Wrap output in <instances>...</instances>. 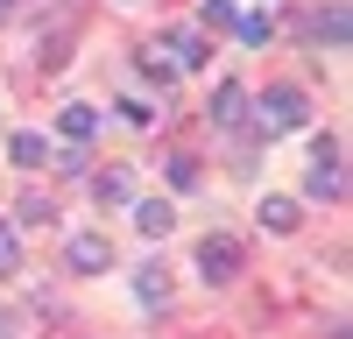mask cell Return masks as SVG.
<instances>
[{
    "label": "cell",
    "instance_id": "obj_1",
    "mask_svg": "<svg viewBox=\"0 0 353 339\" xmlns=\"http://www.w3.org/2000/svg\"><path fill=\"white\" fill-rule=\"evenodd\" d=\"M304 121H311V99L297 85H269V92H261V127L269 134H297Z\"/></svg>",
    "mask_w": 353,
    "mask_h": 339
},
{
    "label": "cell",
    "instance_id": "obj_2",
    "mask_svg": "<svg viewBox=\"0 0 353 339\" xmlns=\"http://www.w3.org/2000/svg\"><path fill=\"white\" fill-rule=\"evenodd\" d=\"M241 262H248V254H241V240H233V234H212V240L198 247V276H205V282H233V276H241Z\"/></svg>",
    "mask_w": 353,
    "mask_h": 339
},
{
    "label": "cell",
    "instance_id": "obj_3",
    "mask_svg": "<svg viewBox=\"0 0 353 339\" xmlns=\"http://www.w3.org/2000/svg\"><path fill=\"white\" fill-rule=\"evenodd\" d=\"M170 56H176V64H184V71H205V64H212V43H205L198 36V28H176V36L163 43Z\"/></svg>",
    "mask_w": 353,
    "mask_h": 339
},
{
    "label": "cell",
    "instance_id": "obj_4",
    "mask_svg": "<svg viewBox=\"0 0 353 339\" xmlns=\"http://www.w3.org/2000/svg\"><path fill=\"white\" fill-rule=\"evenodd\" d=\"M241 106H248V92H241V78H219V85H212V106H205V113H212L219 127H241Z\"/></svg>",
    "mask_w": 353,
    "mask_h": 339
},
{
    "label": "cell",
    "instance_id": "obj_5",
    "mask_svg": "<svg viewBox=\"0 0 353 339\" xmlns=\"http://www.w3.org/2000/svg\"><path fill=\"white\" fill-rule=\"evenodd\" d=\"M106 262H113V247H106L99 234H71V269H78V276H99Z\"/></svg>",
    "mask_w": 353,
    "mask_h": 339
},
{
    "label": "cell",
    "instance_id": "obj_6",
    "mask_svg": "<svg viewBox=\"0 0 353 339\" xmlns=\"http://www.w3.org/2000/svg\"><path fill=\"white\" fill-rule=\"evenodd\" d=\"M134 226H141L149 240H163L170 226H176V205H170V198H141V205H134Z\"/></svg>",
    "mask_w": 353,
    "mask_h": 339
},
{
    "label": "cell",
    "instance_id": "obj_7",
    "mask_svg": "<svg viewBox=\"0 0 353 339\" xmlns=\"http://www.w3.org/2000/svg\"><path fill=\"white\" fill-rule=\"evenodd\" d=\"M261 226L269 234H297V198H261Z\"/></svg>",
    "mask_w": 353,
    "mask_h": 339
},
{
    "label": "cell",
    "instance_id": "obj_8",
    "mask_svg": "<svg viewBox=\"0 0 353 339\" xmlns=\"http://www.w3.org/2000/svg\"><path fill=\"white\" fill-rule=\"evenodd\" d=\"M92 198H99V205H134V184H128V170H106V177L92 184Z\"/></svg>",
    "mask_w": 353,
    "mask_h": 339
},
{
    "label": "cell",
    "instance_id": "obj_9",
    "mask_svg": "<svg viewBox=\"0 0 353 339\" xmlns=\"http://www.w3.org/2000/svg\"><path fill=\"white\" fill-rule=\"evenodd\" d=\"M57 127H64V141H92V134H99V113H92V106H64V121H57Z\"/></svg>",
    "mask_w": 353,
    "mask_h": 339
},
{
    "label": "cell",
    "instance_id": "obj_10",
    "mask_svg": "<svg viewBox=\"0 0 353 339\" xmlns=\"http://www.w3.org/2000/svg\"><path fill=\"white\" fill-rule=\"evenodd\" d=\"M8 156H14L21 170H43V163H50V141H43V134H14V141H8Z\"/></svg>",
    "mask_w": 353,
    "mask_h": 339
},
{
    "label": "cell",
    "instance_id": "obj_11",
    "mask_svg": "<svg viewBox=\"0 0 353 339\" xmlns=\"http://www.w3.org/2000/svg\"><path fill=\"white\" fill-rule=\"evenodd\" d=\"M134 297H141V304H163V297H170V269H156V262L134 269Z\"/></svg>",
    "mask_w": 353,
    "mask_h": 339
},
{
    "label": "cell",
    "instance_id": "obj_12",
    "mask_svg": "<svg viewBox=\"0 0 353 339\" xmlns=\"http://www.w3.org/2000/svg\"><path fill=\"white\" fill-rule=\"evenodd\" d=\"M346 28H353V21H346V8L332 0V8L318 14V43H325V50H346Z\"/></svg>",
    "mask_w": 353,
    "mask_h": 339
},
{
    "label": "cell",
    "instance_id": "obj_13",
    "mask_svg": "<svg viewBox=\"0 0 353 339\" xmlns=\"http://www.w3.org/2000/svg\"><path fill=\"white\" fill-rule=\"evenodd\" d=\"M163 177H170V191H198V156H170Z\"/></svg>",
    "mask_w": 353,
    "mask_h": 339
},
{
    "label": "cell",
    "instance_id": "obj_14",
    "mask_svg": "<svg viewBox=\"0 0 353 339\" xmlns=\"http://www.w3.org/2000/svg\"><path fill=\"white\" fill-rule=\"evenodd\" d=\"M233 36H241L248 50H261L269 43V14H233Z\"/></svg>",
    "mask_w": 353,
    "mask_h": 339
},
{
    "label": "cell",
    "instance_id": "obj_15",
    "mask_svg": "<svg viewBox=\"0 0 353 339\" xmlns=\"http://www.w3.org/2000/svg\"><path fill=\"white\" fill-rule=\"evenodd\" d=\"M339 191H346V177H339V170H325V163H318L311 184H304V198H339Z\"/></svg>",
    "mask_w": 353,
    "mask_h": 339
},
{
    "label": "cell",
    "instance_id": "obj_16",
    "mask_svg": "<svg viewBox=\"0 0 353 339\" xmlns=\"http://www.w3.org/2000/svg\"><path fill=\"white\" fill-rule=\"evenodd\" d=\"M198 28H233V0H198Z\"/></svg>",
    "mask_w": 353,
    "mask_h": 339
},
{
    "label": "cell",
    "instance_id": "obj_17",
    "mask_svg": "<svg viewBox=\"0 0 353 339\" xmlns=\"http://www.w3.org/2000/svg\"><path fill=\"white\" fill-rule=\"evenodd\" d=\"M21 219H28V226H57V205H50V198H36V191H28V198H21Z\"/></svg>",
    "mask_w": 353,
    "mask_h": 339
},
{
    "label": "cell",
    "instance_id": "obj_18",
    "mask_svg": "<svg viewBox=\"0 0 353 339\" xmlns=\"http://www.w3.org/2000/svg\"><path fill=\"white\" fill-rule=\"evenodd\" d=\"M21 269V240H14V226H0V276H14Z\"/></svg>",
    "mask_w": 353,
    "mask_h": 339
},
{
    "label": "cell",
    "instance_id": "obj_19",
    "mask_svg": "<svg viewBox=\"0 0 353 339\" xmlns=\"http://www.w3.org/2000/svg\"><path fill=\"white\" fill-rule=\"evenodd\" d=\"M141 71H149L156 85H170V78H176V64H170V56H163V50H149V56H141Z\"/></svg>",
    "mask_w": 353,
    "mask_h": 339
},
{
    "label": "cell",
    "instance_id": "obj_20",
    "mask_svg": "<svg viewBox=\"0 0 353 339\" xmlns=\"http://www.w3.org/2000/svg\"><path fill=\"white\" fill-rule=\"evenodd\" d=\"M14 332H21V325H14V311H0V339H14Z\"/></svg>",
    "mask_w": 353,
    "mask_h": 339
},
{
    "label": "cell",
    "instance_id": "obj_21",
    "mask_svg": "<svg viewBox=\"0 0 353 339\" xmlns=\"http://www.w3.org/2000/svg\"><path fill=\"white\" fill-rule=\"evenodd\" d=\"M8 14H14V0H0V21H8Z\"/></svg>",
    "mask_w": 353,
    "mask_h": 339
}]
</instances>
